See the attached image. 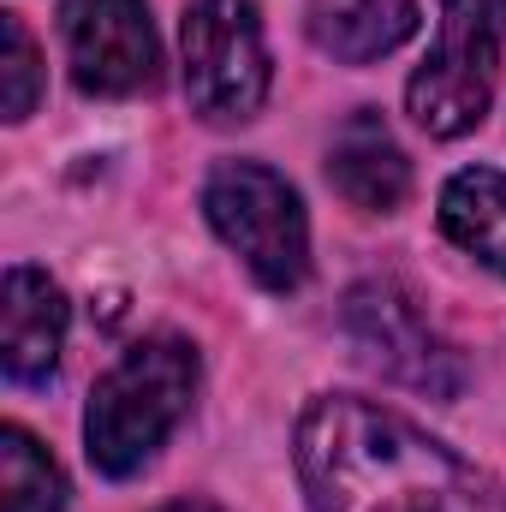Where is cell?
<instances>
[{
  "mask_svg": "<svg viewBox=\"0 0 506 512\" xmlns=\"http://www.w3.org/2000/svg\"><path fill=\"white\" fill-rule=\"evenodd\" d=\"M292 453L310 512H506L489 471L358 393L310 399Z\"/></svg>",
  "mask_w": 506,
  "mask_h": 512,
  "instance_id": "obj_1",
  "label": "cell"
},
{
  "mask_svg": "<svg viewBox=\"0 0 506 512\" xmlns=\"http://www.w3.org/2000/svg\"><path fill=\"white\" fill-rule=\"evenodd\" d=\"M197 399V352L179 334H149L96 382L84 411V447L102 477L143 471Z\"/></svg>",
  "mask_w": 506,
  "mask_h": 512,
  "instance_id": "obj_2",
  "label": "cell"
},
{
  "mask_svg": "<svg viewBox=\"0 0 506 512\" xmlns=\"http://www.w3.org/2000/svg\"><path fill=\"white\" fill-rule=\"evenodd\" d=\"M203 215L268 292H298L310 274V221L298 191L262 161H221L203 185Z\"/></svg>",
  "mask_w": 506,
  "mask_h": 512,
  "instance_id": "obj_3",
  "label": "cell"
},
{
  "mask_svg": "<svg viewBox=\"0 0 506 512\" xmlns=\"http://www.w3.org/2000/svg\"><path fill=\"white\" fill-rule=\"evenodd\" d=\"M506 0H441V30L429 60L405 84V108L429 137H459L483 126L501 78Z\"/></svg>",
  "mask_w": 506,
  "mask_h": 512,
  "instance_id": "obj_4",
  "label": "cell"
},
{
  "mask_svg": "<svg viewBox=\"0 0 506 512\" xmlns=\"http://www.w3.org/2000/svg\"><path fill=\"white\" fill-rule=\"evenodd\" d=\"M185 48V96L203 120L233 126L251 120L268 96V42L256 0H191L179 24Z\"/></svg>",
  "mask_w": 506,
  "mask_h": 512,
  "instance_id": "obj_5",
  "label": "cell"
},
{
  "mask_svg": "<svg viewBox=\"0 0 506 512\" xmlns=\"http://www.w3.org/2000/svg\"><path fill=\"white\" fill-rule=\"evenodd\" d=\"M346 334H352V346L376 364L381 376H393L411 393L453 399L465 387L459 352L423 322V310L393 280H364V286L346 292Z\"/></svg>",
  "mask_w": 506,
  "mask_h": 512,
  "instance_id": "obj_6",
  "label": "cell"
},
{
  "mask_svg": "<svg viewBox=\"0 0 506 512\" xmlns=\"http://www.w3.org/2000/svg\"><path fill=\"white\" fill-rule=\"evenodd\" d=\"M72 84L84 96H137L155 84L161 48L143 0H66L60 6Z\"/></svg>",
  "mask_w": 506,
  "mask_h": 512,
  "instance_id": "obj_7",
  "label": "cell"
},
{
  "mask_svg": "<svg viewBox=\"0 0 506 512\" xmlns=\"http://www.w3.org/2000/svg\"><path fill=\"white\" fill-rule=\"evenodd\" d=\"M60 346H66L60 286L42 268L12 262L6 280H0V364H6V376L24 387L48 382L54 364H60Z\"/></svg>",
  "mask_w": 506,
  "mask_h": 512,
  "instance_id": "obj_8",
  "label": "cell"
},
{
  "mask_svg": "<svg viewBox=\"0 0 506 512\" xmlns=\"http://www.w3.org/2000/svg\"><path fill=\"white\" fill-rule=\"evenodd\" d=\"M328 179H334V191L352 209H370V215H387V209L405 203L411 161L393 143V131H387V120H381L376 108L346 114V126L334 131V143H328Z\"/></svg>",
  "mask_w": 506,
  "mask_h": 512,
  "instance_id": "obj_9",
  "label": "cell"
},
{
  "mask_svg": "<svg viewBox=\"0 0 506 512\" xmlns=\"http://www.w3.org/2000/svg\"><path fill=\"white\" fill-rule=\"evenodd\" d=\"M417 30V0H310V42L346 66H370Z\"/></svg>",
  "mask_w": 506,
  "mask_h": 512,
  "instance_id": "obj_10",
  "label": "cell"
},
{
  "mask_svg": "<svg viewBox=\"0 0 506 512\" xmlns=\"http://www.w3.org/2000/svg\"><path fill=\"white\" fill-rule=\"evenodd\" d=\"M441 227L459 251H471L483 268L506 274V173L465 167L441 191Z\"/></svg>",
  "mask_w": 506,
  "mask_h": 512,
  "instance_id": "obj_11",
  "label": "cell"
},
{
  "mask_svg": "<svg viewBox=\"0 0 506 512\" xmlns=\"http://www.w3.org/2000/svg\"><path fill=\"white\" fill-rule=\"evenodd\" d=\"M0 501L6 512H66V477L54 453L18 423L0 429Z\"/></svg>",
  "mask_w": 506,
  "mask_h": 512,
  "instance_id": "obj_12",
  "label": "cell"
},
{
  "mask_svg": "<svg viewBox=\"0 0 506 512\" xmlns=\"http://www.w3.org/2000/svg\"><path fill=\"white\" fill-rule=\"evenodd\" d=\"M0 78H6V120H30L42 96V60L18 12H0Z\"/></svg>",
  "mask_w": 506,
  "mask_h": 512,
  "instance_id": "obj_13",
  "label": "cell"
},
{
  "mask_svg": "<svg viewBox=\"0 0 506 512\" xmlns=\"http://www.w3.org/2000/svg\"><path fill=\"white\" fill-rule=\"evenodd\" d=\"M161 512H221V507H209V501H167Z\"/></svg>",
  "mask_w": 506,
  "mask_h": 512,
  "instance_id": "obj_14",
  "label": "cell"
}]
</instances>
